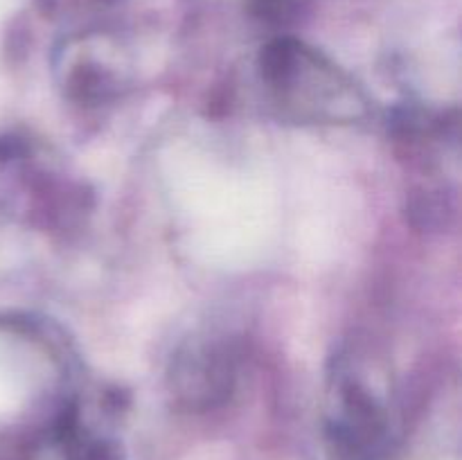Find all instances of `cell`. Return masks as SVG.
<instances>
[{
  "instance_id": "1",
  "label": "cell",
  "mask_w": 462,
  "mask_h": 460,
  "mask_svg": "<svg viewBox=\"0 0 462 460\" xmlns=\"http://www.w3.org/2000/svg\"><path fill=\"white\" fill-rule=\"evenodd\" d=\"M260 84L282 117L305 124H352L368 115L364 88L325 54L293 39L262 48Z\"/></svg>"
},
{
  "instance_id": "2",
  "label": "cell",
  "mask_w": 462,
  "mask_h": 460,
  "mask_svg": "<svg viewBox=\"0 0 462 460\" xmlns=\"http://www.w3.org/2000/svg\"><path fill=\"white\" fill-rule=\"evenodd\" d=\"M237 382V352L226 336L201 334L176 350L171 356L167 383L183 404L208 409L233 391Z\"/></svg>"
},
{
  "instance_id": "3",
  "label": "cell",
  "mask_w": 462,
  "mask_h": 460,
  "mask_svg": "<svg viewBox=\"0 0 462 460\" xmlns=\"http://www.w3.org/2000/svg\"><path fill=\"white\" fill-rule=\"evenodd\" d=\"M57 81L75 102H106L131 84L129 68L106 48H66L57 61Z\"/></svg>"
}]
</instances>
